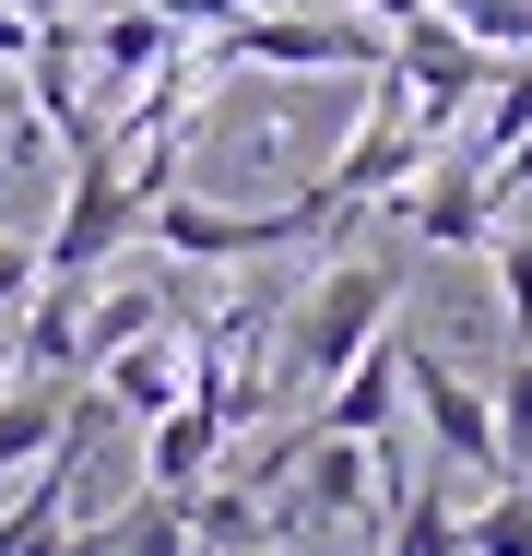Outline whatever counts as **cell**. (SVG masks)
Here are the masks:
<instances>
[{"instance_id":"cell-1","label":"cell","mask_w":532,"mask_h":556,"mask_svg":"<svg viewBox=\"0 0 532 556\" xmlns=\"http://www.w3.org/2000/svg\"><path fill=\"white\" fill-rule=\"evenodd\" d=\"M391 308H403V261L391 249H355V261H331L308 296L284 308V355H273V379H308V391H331L367 343L391 332Z\"/></svg>"},{"instance_id":"cell-2","label":"cell","mask_w":532,"mask_h":556,"mask_svg":"<svg viewBox=\"0 0 532 556\" xmlns=\"http://www.w3.org/2000/svg\"><path fill=\"white\" fill-rule=\"evenodd\" d=\"M130 237H142V190L118 178L106 142H84V154H72V202H60V225L36 237V285H96Z\"/></svg>"},{"instance_id":"cell-3","label":"cell","mask_w":532,"mask_h":556,"mask_svg":"<svg viewBox=\"0 0 532 556\" xmlns=\"http://www.w3.org/2000/svg\"><path fill=\"white\" fill-rule=\"evenodd\" d=\"M426 154V118H415V96L391 84V72H367V118L343 130V154L319 166V202H331V225L343 214H367V202H403V178H415Z\"/></svg>"},{"instance_id":"cell-4","label":"cell","mask_w":532,"mask_h":556,"mask_svg":"<svg viewBox=\"0 0 532 556\" xmlns=\"http://www.w3.org/2000/svg\"><path fill=\"white\" fill-rule=\"evenodd\" d=\"M319 225H331V202H319V190L273 202V214H225V202L166 190V202L142 214V237H154L166 261H261V249H296V237H319Z\"/></svg>"},{"instance_id":"cell-5","label":"cell","mask_w":532,"mask_h":556,"mask_svg":"<svg viewBox=\"0 0 532 556\" xmlns=\"http://www.w3.org/2000/svg\"><path fill=\"white\" fill-rule=\"evenodd\" d=\"M403 403H415V427H426V450L449 462V473H485V485H509L497 473V415H485V391L438 355V343H415L403 332Z\"/></svg>"},{"instance_id":"cell-6","label":"cell","mask_w":532,"mask_h":556,"mask_svg":"<svg viewBox=\"0 0 532 556\" xmlns=\"http://www.w3.org/2000/svg\"><path fill=\"white\" fill-rule=\"evenodd\" d=\"M403 225H415V249H485V237H497V190H485V166L438 142L415 178H403Z\"/></svg>"},{"instance_id":"cell-7","label":"cell","mask_w":532,"mask_h":556,"mask_svg":"<svg viewBox=\"0 0 532 556\" xmlns=\"http://www.w3.org/2000/svg\"><path fill=\"white\" fill-rule=\"evenodd\" d=\"M225 439H237V415L213 403L202 379L142 427V497H190V485H213V462H225Z\"/></svg>"},{"instance_id":"cell-8","label":"cell","mask_w":532,"mask_h":556,"mask_svg":"<svg viewBox=\"0 0 532 556\" xmlns=\"http://www.w3.org/2000/svg\"><path fill=\"white\" fill-rule=\"evenodd\" d=\"M391 427H403V332H379L331 391H319L308 439H391Z\"/></svg>"},{"instance_id":"cell-9","label":"cell","mask_w":532,"mask_h":556,"mask_svg":"<svg viewBox=\"0 0 532 556\" xmlns=\"http://www.w3.org/2000/svg\"><path fill=\"white\" fill-rule=\"evenodd\" d=\"M178 391H190V343L178 332H142V343H118V355L96 367V403L106 415H142V427H154Z\"/></svg>"},{"instance_id":"cell-10","label":"cell","mask_w":532,"mask_h":556,"mask_svg":"<svg viewBox=\"0 0 532 556\" xmlns=\"http://www.w3.org/2000/svg\"><path fill=\"white\" fill-rule=\"evenodd\" d=\"M142 332H166V296L154 285H84V320H72V367H106L118 343H142Z\"/></svg>"},{"instance_id":"cell-11","label":"cell","mask_w":532,"mask_h":556,"mask_svg":"<svg viewBox=\"0 0 532 556\" xmlns=\"http://www.w3.org/2000/svg\"><path fill=\"white\" fill-rule=\"evenodd\" d=\"M60 427H72V391H60V379H12V391H0V473L48 462Z\"/></svg>"},{"instance_id":"cell-12","label":"cell","mask_w":532,"mask_h":556,"mask_svg":"<svg viewBox=\"0 0 532 556\" xmlns=\"http://www.w3.org/2000/svg\"><path fill=\"white\" fill-rule=\"evenodd\" d=\"M261 533H273V509H261L249 485H190V545L202 556H249Z\"/></svg>"},{"instance_id":"cell-13","label":"cell","mask_w":532,"mask_h":556,"mask_svg":"<svg viewBox=\"0 0 532 556\" xmlns=\"http://www.w3.org/2000/svg\"><path fill=\"white\" fill-rule=\"evenodd\" d=\"M461 556H532V485H485L461 509Z\"/></svg>"},{"instance_id":"cell-14","label":"cell","mask_w":532,"mask_h":556,"mask_svg":"<svg viewBox=\"0 0 532 556\" xmlns=\"http://www.w3.org/2000/svg\"><path fill=\"white\" fill-rule=\"evenodd\" d=\"M485 415H497V473L521 485V462H532V343H509V379L485 391Z\"/></svg>"},{"instance_id":"cell-15","label":"cell","mask_w":532,"mask_h":556,"mask_svg":"<svg viewBox=\"0 0 532 556\" xmlns=\"http://www.w3.org/2000/svg\"><path fill=\"white\" fill-rule=\"evenodd\" d=\"M485 261H497V320H509V343H532V214L497 225V237H485Z\"/></svg>"},{"instance_id":"cell-16","label":"cell","mask_w":532,"mask_h":556,"mask_svg":"<svg viewBox=\"0 0 532 556\" xmlns=\"http://www.w3.org/2000/svg\"><path fill=\"white\" fill-rule=\"evenodd\" d=\"M521 485H532V462H521Z\"/></svg>"}]
</instances>
